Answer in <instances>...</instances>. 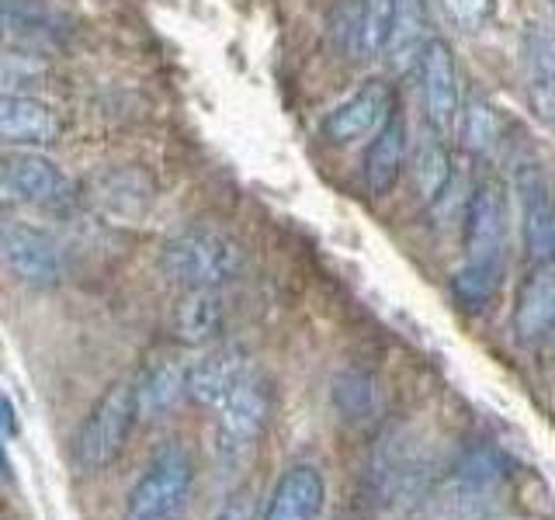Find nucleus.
Wrapping results in <instances>:
<instances>
[{
  "instance_id": "1",
  "label": "nucleus",
  "mask_w": 555,
  "mask_h": 520,
  "mask_svg": "<svg viewBox=\"0 0 555 520\" xmlns=\"http://www.w3.org/2000/svg\"><path fill=\"white\" fill-rule=\"evenodd\" d=\"M191 493H195L191 455L178 441H167L153 451L143 476L132 482L121 520H184Z\"/></svg>"
},
{
  "instance_id": "2",
  "label": "nucleus",
  "mask_w": 555,
  "mask_h": 520,
  "mask_svg": "<svg viewBox=\"0 0 555 520\" xmlns=\"http://www.w3.org/2000/svg\"><path fill=\"white\" fill-rule=\"evenodd\" d=\"M160 271L181 288L216 291L243 274V250L216 230H188L164 243Z\"/></svg>"
},
{
  "instance_id": "3",
  "label": "nucleus",
  "mask_w": 555,
  "mask_h": 520,
  "mask_svg": "<svg viewBox=\"0 0 555 520\" xmlns=\"http://www.w3.org/2000/svg\"><path fill=\"white\" fill-rule=\"evenodd\" d=\"M135 420H139V399L132 381H115V386L104 389L91 413L83 416L74 438V461L80 472H101V468H108L121 455V447H126Z\"/></svg>"
},
{
  "instance_id": "4",
  "label": "nucleus",
  "mask_w": 555,
  "mask_h": 520,
  "mask_svg": "<svg viewBox=\"0 0 555 520\" xmlns=\"http://www.w3.org/2000/svg\"><path fill=\"white\" fill-rule=\"evenodd\" d=\"M503 485V458L493 447H468L444 482L441 499L430 503L434 520H473Z\"/></svg>"
},
{
  "instance_id": "5",
  "label": "nucleus",
  "mask_w": 555,
  "mask_h": 520,
  "mask_svg": "<svg viewBox=\"0 0 555 520\" xmlns=\"http://www.w3.org/2000/svg\"><path fill=\"white\" fill-rule=\"evenodd\" d=\"M219 451L222 455H243L250 451L260 433L268 430L271 413H274V392L264 375L250 372L240 386L219 403Z\"/></svg>"
},
{
  "instance_id": "6",
  "label": "nucleus",
  "mask_w": 555,
  "mask_h": 520,
  "mask_svg": "<svg viewBox=\"0 0 555 520\" xmlns=\"http://www.w3.org/2000/svg\"><path fill=\"white\" fill-rule=\"evenodd\" d=\"M0 253H4V264L17 282L31 288L56 285L66 271V257L56 236H49L46 230L28 222H4V230H0Z\"/></svg>"
},
{
  "instance_id": "7",
  "label": "nucleus",
  "mask_w": 555,
  "mask_h": 520,
  "mask_svg": "<svg viewBox=\"0 0 555 520\" xmlns=\"http://www.w3.org/2000/svg\"><path fill=\"white\" fill-rule=\"evenodd\" d=\"M416 77H421L430 132L438 139L451 135V129L459 126V115H462V91H459L455 52H451V46L438 39V35L424 46L421 63H416Z\"/></svg>"
},
{
  "instance_id": "8",
  "label": "nucleus",
  "mask_w": 555,
  "mask_h": 520,
  "mask_svg": "<svg viewBox=\"0 0 555 520\" xmlns=\"http://www.w3.org/2000/svg\"><path fill=\"white\" fill-rule=\"evenodd\" d=\"M396 115V91L389 80H364L358 91L326 115L323 132L330 143H358L378 135V129Z\"/></svg>"
},
{
  "instance_id": "9",
  "label": "nucleus",
  "mask_w": 555,
  "mask_h": 520,
  "mask_svg": "<svg viewBox=\"0 0 555 520\" xmlns=\"http://www.w3.org/2000/svg\"><path fill=\"white\" fill-rule=\"evenodd\" d=\"M0 195L8 205H56L66 198V178L49 156L17 150L4 156Z\"/></svg>"
},
{
  "instance_id": "10",
  "label": "nucleus",
  "mask_w": 555,
  "mask_h": 520,
  "mask_svg": "<svg viewBox=\"0 0 555 520\" xmlns=\"http://www.w3.org/2000/svg\"><path fill=\"white\" fill-rule=\"evenodd\" d=\"M153 195H156V184L150 173L139 167H108L83 184V202L108 219L143 216Z\"/></svg>"
},
{
  "instance_id": "11",
  "label": "nucleus",
  "mask_w": 555,
  "mask_h": 520,
  "mask_svg": "<svg viewBox=\"0 0 555 520\" xmlns=\"http://www.w3.org/2000/svg\"><path fill=\"white\" fill-rule=\"evenodd\" d=\"M507 198L496 181H479L465 202V260H503Z\"/></svg>"
},
{
  "instance_id": "12",
  "label": "nucleus",
  "mask_w": 555,
  "mask_h": 520,
  "mask_svg": "<svg viewBox=\"0 0 555 520\" xmlns=\"http://www.w3.org/2000/svg\"><path fill=\"white\" fill-rule=\"evenodd\" d=\"M520 191V219H525V250L531 264H552L555 260V205L545 173L534 164L517 170Z\"/></svg>"
},
{
  "instance_id": "13",
  "label": "nucleus",
  "mask_w": 555,
  "mask_h": 520,
  "mask_svg": "<svg viewBox=\"0 0 555 520\" xmlns=\"http://www.w3.org/2000/svg\"><path fill=\"white\" fill-rule=\"evenodd\" d=\"M326 507V482L317 465H288L282 479L274 482L268 507L260 520H320Z\"/></svg>"
},
{
  "instance_id": "14",
  "label": "nucleus",
  "mask_w": 555,
  "mask_h": 520,
  "mask_svg": "<svg viewBox=\"0 0 555 520\" xmlns=\"http://www.w3.org/2000/svg\"><path fill=\"white\" fill-rule=\"evenodd\" d=\"M511 329L520 343H534L555 329V260L552 264H531L517 291Z\"/></svg>"
},
{
  "instance_id": "15",
  "label": "nucleus",
  "mask_w": 555,
  "mask_h": 520,
  "mask_svg": "<svg viewBox=\"0 0 555 520\" xmlns=\"http://www.w3.org/2000/svg\"><path fill=\"white\" fill-rule=\"evenodd\" d=\"M250 358L240 347H216L202 361H195V368H188V399H195L198 406L219 410V403L230 395L243 378H247Z\"/></svg>"
},
{
  "instance_id": "16",
  "label": "nucleus",
  "mask_w": 555,
  "mask_h": 520,
  "mask_svg": "<svg viewBox=\"0 0 555 520\" xmlns=\"http://www.w3.org/2000/svg\"><path fill=\"white\" fill-rule=\"evenodd\" d=\"M0 139L8 146H49L60 139V115L31 94H4L0 101Z\"/></svg>"
},
{
  "instance_id": "17",
  "label": "nucleus",
  "mask_w": 555,
  "mask_h": 520,
  "mask_svg": "<svg viewBox=\"0 0 555 520\" xmlns=\"http://www.w3.org/2000/svg\"><path fill=\"white\" fill-rule=\"evenodd\" d=\"M406 164V121L403 115H392L386 126L372 139L369 153H364V187L372 198H386L396 187L399 173Z\"/></svg>"
},
{
  "instance_id": "18",
  "label": "nucleus",
  "mask_w": 555,
  "mask_h": 520,
  "mask_svg": "<svg viewBox=\"0 0 555 520\" xmlns=\"http://www.w3.org/2000/svg\"><path fill=\"white\" fill-rule=\"evenodd\" d=\"M222 326H225V309L219 302V295L208 288H184V295L170 312L173 337L188 347H205L219 340Z\"/></svg>"
},
{
  "instance_id": "19",
  "label": "nucleus",
  "mask_w": 555,
  "mask_h": 520,
  "mask_svg": "<svg viewBox=\"0 0 555 520\" xmlns=\"http://www.w3.org/2000/svg\"><path fill=\"white\" fill-rule=\"evenodd\" d=\"M525 63H528V94L534 112L555 126V28L531 22L525 31Z\"/></svg>"
},
{
  "instance_id": "20",
  "label": "nucleus",
  "mask_w": 555,
  "mask_h": 520,
  "mask_svg": "<svg viewBox=\"0 0 555 520\" xmlns=\"http://www.w3.org/2000/svg\"><path fill=\"white\" fill-rule=\"evenodd\" d=\"M4 28L11 39L25 42V49H46L63 42L69 22L46 0H4Z\"/></svg>"
},
{
  "instance_id": "21",
  "label": "nucleus",
  "mask_w": 555,
  "mask_h": 520,
  "mask_svg": "<svg viewBox=\"0 0 555 520\" xmlns=\"http://www.w3.org/2000/svg\"><path fill=\"white\" fill-rule=\"evenodd\" d=\"M188 395V372L173 361H160L146 368V375L135 381V399H139V416L143 420H160L164 413Z\"/></svg>"
},
{
  "instance_id": "22",
  "label": "nucleus",
  "mask_w": 555,
  "mask_h": 520,
  "mask_svg": "<svg viewBox=\"0 0 555 520\" xmlns=\"http://www.w3.org/2000/svg\"><path fill=\"white\" fill-rule=\"evenodd\" d=\"M434 39V35L427 31V8L424 0H399L396 8V22H392V35H389V63L392 69H410L421 63V52L424 46Z\"/></svg>"
},
{
  "instance_id": "23",
  "label": "nucleus",
  "mask_w": 555,
  "mask_h": 520,
  "mask_svg": "<svg viewBox=\"0 0 555 520\" xmlns=\"http://www.w3.org/2000/svg\"><path fill=\"white\" fill-rule=\"evenodd\" d=\"M503 288V260H465L462 271L451 277V295L468 312L486 309Z\"/></svg>"
},
{
  "instance_id": "24",
  "label": "nucleus",
  "mask_w": 555,
  "mask_h": 520,
  "mask_svg": "<svg viewBox=\"0 0 555 520\" xmlns=\"http://www.w3.org/2000/svg\"><path fill=\"white\" fill-rule=\"evenodd\" d=\"M378 381L361 372V368H347L334 378V406L340 410L344 420L361 424V420H372L378 413Z\"/></svg>"
},
{
  "instance_id": "25",
  "label": "nucleus",
  "mask_w": 555,
  "mask_h": 520,
  "mask_svg": "<svg viewBox=\"0 0 555 520\" xmlns=\"http://www.w3.org/2000/svg\"><path fill=\"white\" fill-rule=\"evenodd\" d=\"M459 139L462 150L473 156H486L500 139V115L486 98L468 94L462 101V115H459Z\"/></svg>"
},
{
  "instance_id": "26",
  "label": "nucleus",
  "mask_w": 555,
  "mask_h": 520,
  "mask_svg": "<svg viewBox=\"0 0 555 520\" xmlns=\"http://www.w3.org/2000/svg\"><path fill=\"white\" fill-rule=\"evenodd\" d=\"M396 8L399 0H364L361 4V35H358V49L364 56H378L389 46L392 22H396Z\"/></svg>"
},
{
  "instance_id": "27",
  "label": "nucleus",
  "mask_w": 555,
  "mask_h": 520,
  "mask_svg": "<svg viewBox=\"0 0 555 520\" xmlns=\"http://www.w3.org/2000/svg\"><path fill=\"white\" fill-rule=\"evenodd\" d=\"M451 178H455V170H451L448 150L438 143H427L424 153L416 156V187H421L424 202L427 205L438 202L444 195V187L451 184Z\"/></svg>"
},
{
  "instance_id": "28",
  "label": "nucleus",
  "mask_w": 555,
  "mask_h": 520,
  "mask_svg": "<svg viewBox=\"0 0 555 520\" xmlns=\"http://www.w3.org/2000/svg\"><path fill=\"white\" fill-rule=\"evenodd\" d=\"M444 17L462 31H479L496 14V0H441Z\"/></svg>"
},
{
  "instance_id": "29",
  "label": "nucleus",
  "mask_w": 555,
  "mask_h": 520,
  "mask_svg": "<svg viewBox=\"0 0 555 520\" xmlns=\"http://www.w3.org/2000/svg\"><path fill=\"white\" fill-rule=\"evenodd\" d=\"M212 520H260L254 493H250V490H236V493L216 510Z\"/></svg>"
},
{
  "instance_id": "30",
  "label": "nucleus",
  "mask_w": 555,
  "mask_h": 520,
  "mask_svg": "<svg viewBox=\"0 0 555 520\" xmlns=\"http://www.w3.org/2000/svg\"><path fill=\"white\" fill-rule=\"evenodd\" d=\"M4 438H17V413H14V399L4 395Z\"/></svg>"
},
{
  "instance_id": "31",
  "label": "nucleus",
  "mask_w": 555,
  "mask_h": 520,
  "mask_svg": "<svg viewBox=\"0 0 555 520\" xmlns=\"http://www.w3.org/2000/svg\"><path fill=\"white\" fill-rule=\"evenodd\" d=\"M552 8H555V0H552Z\"/></svg>"
}]
</instances>
